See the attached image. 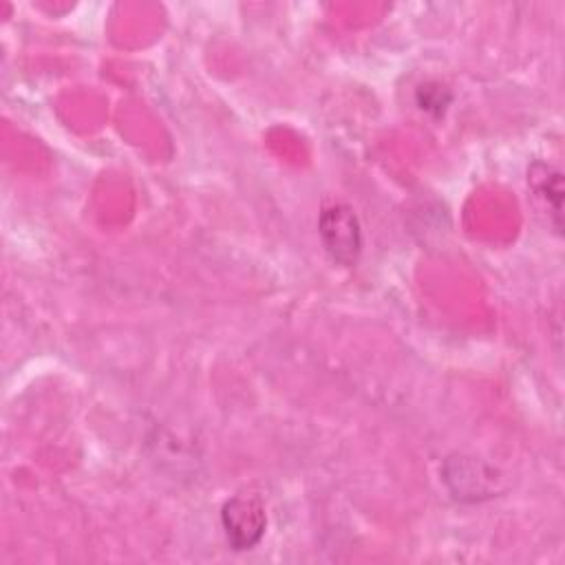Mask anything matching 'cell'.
<instances>
[{
    "label": "cell",
    "mask_w": 565,
    "mask_h": 565,
    "mask_svg": "<svg viewBox=\"0 0 565 565\" xmlns=\"http://www.w3.org/2000/svg\"><path fill=\"white\" fill-rule=\"evenodd\" d=\"M450 99H452V95L439 84H426V86H419V90H417L419 108L435 113V115H441L446 110V106L450 104Z\"/></svg>",
    "instance_id": "cell-5"
},
{
    "label": "cell",
    "mask_w": 565,
    "mask_h": 565,
    "mask_svg": "<svg viewBox=\"0 0 565 565\" xmlns=\"http://www.w3.org/2000/svg\"><path fill=\"white\" fill-rule=\"evenodd\" d=\"M320 241L333 263L353 267L362 254L360 218L347 203H331L318 216Z\"/></svg>",
    "instance_id": "cell-1"
},
{
    "label": "cell",
    "mask_w": 565,
    "mask_h": 565,
    "mask_svg": "<svg viewBox=\"0 0 565 565\" xmlns=\"http://www.w3.org/2000/svg\"><path fill=\"white\" fill-rule=\"evenodd\" d=\"M486 466L475 461L472 457H450L444 466V481L450 488L452 497L459 501H481L490 497L488 481L490 475L483 477L481 470Z\"/></svg>",
    "instance_id": "cell-3"
},
{
    "label": "cell",
    "mask_w": 565,
    "mask_h": 565,
    "mask_svg": "<svg viewBox=\"0 0 565 565\" xmlns=\"http://www.w3.org/2000/svg\"><path fill=\"white\" fill-rule=\"evenodd\" d=\"M221 525L232 550L243 552L260 543L267 527L265 503L258 494H234L221 508Z\"/></svg>",
    "instance_id": "cell-2"
},
{
    "label": "cell",
    "mask_w": 565,
    "mask_h": 565,
    "mask_svg": "<svg viewBox=\"0 0 565 565\" xmlns=\"http://www.w3.org/2000/svg\"><path fill=\"white\" fill-rule=\"evenodd\" d=\"M527 181L534 188V192L547 201V207L554 214V227H556V232H561V214H563V177H561V172L547 163L536 161L527 172Z\"/></svg>",
    "instance_id": "cell-4"
}]
</instances>
